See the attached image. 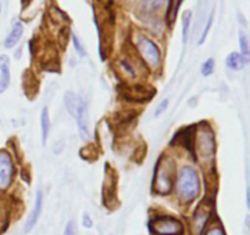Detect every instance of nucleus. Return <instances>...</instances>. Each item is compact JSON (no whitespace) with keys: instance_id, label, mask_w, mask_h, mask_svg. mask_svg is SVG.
<instances>
[{"instance_id":"obj_26","label":"nucleus","mask_w":250,"mask_h":235,"mask_svg":"<svg viewBox=\"0 0 250 235\" xmlns=\"http://www.w3.org/2000/svg\"><path fill=\"white\" fill-rule=\"evenodd\" d=\"M247 206H248L250 210V186H248V188H247Z\"/></svg>"},{"instance_id":"obj_4","label":"nucleus","mask_w":250,"mask_h":235,"mask_svg":"<svg viewBox=\"0 0 250 235\" xmlns=\"http://www.w3.org/2000/svg\"><path fill=\"white\" fill-rule=\"evenodd\" d=\"M150 229L154 235H183L185 227L180 219L171 215H156L151 219Z\"/></svg>"},{"instance_id":"obj_16","label":"nucleus","mask_w":250,"mask_h":235,"mask_svg":"<svg viewBox=\"0 0 250 235\" xmlns=\"http://www.w3.org/2000/svg\"><path fill=\"white\" fill-rule=\"evenodd\" d=\"M239 48H241V55L243 58L244 63L249 64L250 63V43H249V39L243 32L239 33Z\"/></svg>"},{"instance_id":"obj_15","label":"nucleus","mask_w":250,"mask_h":235,"mask_svg":"<svg viewBox=\"0 0 250 235\" xmlns=\"http://www.w3.org/2000/svg\"><path fill=\"white\" fill-rule=\"evenodd\" d=\"M193 11L192 10H186L182 15V41L183 43H187L188 37H189L190 24H192Z\"/></svg>"},{"instance_id":"obj_6","label":"nucleus","mask_w":250,"mask_h":235,"mask_svg":"<svg viewBox=\"0 0 250 235\" xmlns=\"http://www.w3.org/2000/svg\"><path fill=\"white\" fill-rule=\"evenodd\" d=\"M193 146L195 148V153L199 154L203 159H211L215 151L214 134L209 127H202V130L197 131V135L193 139Z\"/></svg>"},{"instance_id":"obj_27","label":"nucleus","mask_w":250,"mask_h":235,"mask_svg":"<svg viewBox=\"0 0 250 235\" xmlns=\"http://www.w3.org/2000/svg\"><path fill=\"white\" fill-rule=\"evenodd\" d=\"M26 1H28V0H22V4H26Z\"/></svg>"},{"instance_id":"obj_17","label":"nucleus","mask_w":250,"mask_h":235,"mask_svg":"<svg viewBox=\"0 0 250 235\" xmlns=\"http://www.w3.org/2000/svg\"><path fill=\"white\" fill-rule=\"evenodd\" d=\"M181 4H182V0H168L167 12H166V20L168 24H172L175 22Z\"/></svg>"},{"instance_id":"obj_28","label":"nucleus","mask_w":250,"mask_h":235,"mask_svg":"<svg viewBox=\"0 0 250 235\" xmlns=\"http://www.w3.org/2000/svg\"><path fill=\"white\" fill-rule=\"evenodd\" d=\"M0 12H1V6H0Z\"/></svg>"},{"instance_id":"obj_7","label":"nucleus","mask_w":250,"mask_h":235,"mask_svg":"<svg viewBox=\"0 0 250 235\" xmlns=\"http://www.w3.org/2000/svg\"><path fill=\"white\" fill-rule=\"evenodd\" d=\"M15 166L11 156L6 151H0V191L10 188L14 179Z\"/></svg>"},{"instance_id":"obj_1","label":"nucleus","mask_w":250,"mask_h":235,"mask_svg":"<svg viewBox=\"0 0 250 235\" xmlns=\"http://www.w3.org/2000/svg\"><path fill=\"white\" fill-rule=\"evenodd\" d=\"M173 191L178 201L185 205L194 202L202 192V181L198 169L190 164H183L175 174Z\"/></svg>"},{"instance_id":"obj_24","label":"nucleus","mask_w":250,"mask_h":235,"mask_svg":"<svg viewBox=\"0 0 250 235\" xmlns=\"http://www.w3.org/2000/svg\"><path fill=\"white\" fill-rule=\"evenodd\" d=\"M93 219L92 217H90V214L88 212H84L82 214V225L84 228H87V229H90V228H93Z\"/></svg>"},{"instance_id":"obj_18","label":"nucleus","mask_w":250,"mask_h":235,"mask_svg":"<svg viewBox=\"0 0 250 235\" xmlns=\"http://www.w3.org/2000/svg\"><path fill=\"white\" fill-rule=\"evenodd\" d=\"M215 71V59L214 58H209L202 64V68H200V72L204 77H209L214 73Z\"/></svg>"},{"instance_id":"obj_19","label":"nucleus","mask_w":250,"mask_h":235,"mask_svg":"<svg viewBox=\"0 0 250 235\" xmlns=\"http://www.w3.org/2000/svg\"><path fill=\"white\" fill-rule=\"evenodd\" d=\"M212 22H214V11H212L211 14L209 15V17H208V21H207V24H205V27H204V29H203L202 34H200V37H199V41H198V46H202V44L204 43L205 41H207V38H208V34H209L210 29H211Z\"/></svg>"},{"instance_id":"obj_12","label":"nucleus","mask_w":250,"mask_h":235,"mask_svg":"<svg viewBox=\"0 0 250 235\" xmlns=\"http://www.w3.org/2000/svg\"><path fill=\"white\" fill-rule=\"evenodd\" d=\"M49 132H50V115H49V108L44 107L41 113V136L43 146H45L48 141Z\"/></svg>"},{"instance_id":"obj_2","label":"nucleus","mask_w":250,"mask_h":235,"mask_svg":"<svg viewBox=\"0 0 250 235\" xmlns=\"http://www.w3.org/2000/svg\"><path fill=\"white\" fill-rule=\"evenodd\" d=\"M134 49L143 65L150 70L156 71L163 64V53L158 44L143 33H137L133 41Z\"/></svg>"},{"instance_id":"obj_10","label":"nucleus","mask_w":250,"mask_h":235,"mask_svg":"<svg viewBox=\"0 0 250 235\" xmlns=\"http://www.w3.org/2000/svg\"><path fill=\"white\" fill-rule=\"evenodd\" d=\"M23 24L21 21H16L12 24V28L10 31V33L7 34L6 38L4 41V47L7 49L14 48L15 46H17V43L21 39L22 34H23Z\"/></svg>"},{"instance_id":"obj_23","label":"nucleus","mask_w":250,"mask_h":235,"mask_svg":"<svg viewBox=\"0 0 250 235\" xmlns=\"http://www.w3.org/2000/svg\"><path fill=\"white\" fill-rule=\"evenodd\" d=\"M62 235H77V228H76V223L73 220H70L66 224Z\"/></svg>"},{"instance_id":"obj_22","label":"nucleus","mask_w":250,"mask_h":235,"mask_svg":"<svg viewBox=\"0 0 250 235\" xmlns=\"http://www.w3.org/2000/svg\"><path fill=\"white\" fill-rule=\"evenodd\" d=\"M168 104H170V100L167 98H164L163 100H160V103H158V105H156L155 112H154V118L161 117L167 110Z\"/></svg>"},{"instance_id":"obj_8","label":"nucleus","mask_w":250,"mask_h":235,"mask_svg":"<svg viewBox=\"0 0 250 235\" xmlns=\"http://www.w3.org/2000/svg\"><path fill=\"white\" fill-rule=\"evenodd\" d=\"M43 203H44L43 191L38 190L36 193V200H34V206L33 208H32V212L29 213L28 218H27L26 223H24V227H23L24 233H29L34 227H36V224L39 220V217H41L42 214Z\"/></svg>"},{"instance_id":"obj_14","label":"nucleus","mask_w":250,"mask_h":235,"mask_svg":"<svg viewBox=\"0 0 250 235\" xmlns=\"http://www.w3.org/2000/svg\"><path fill=\"white\" fill-rule=\"evenodd\" d=\"M226 66L233 71H239L246 66V63H244L241 54L237 53V51H232V53H229L227 55Z\"/></svg>"},{"instance_id":"obj_13","label":"nucleus","mask_w":250,"mask_h":235,"mask_svg":"<svg viewBox=\"0 0 250 235\" xmlns=\"http://www.w3.org/2000/svg\"><path fill=\"white\" fill-rule=\"evenodd\" d=\"M166 2H168V0H142L139 10L144 15H153L154 12H158Z\"/></svg>"},{"instance_id":"obj_11","label":"nucleus","mask_w":250,"mask_h":235,"mask_svg":"<svg viewBox=\"0 0 250 235\" xmlns=\"http://www.w3.org/2000/svg\"><path fill=\"white\" fill-rule=\"evenodd\" d=\"M209 219V211L207 210H197L193 215V232L195 235H202L203 229Z\"/></svg>"},{"instance_id":"obj_3","label":"nucleus","mask_w":250,"mask_h":235,"mask_svg":"<svg viewBox=\"0 0 250 235\" xmlns=\"http://www.w3.org/2000/svg\"><path fill=\"white\" fill-rule=\"evenodd\" d=\"M175 164L168 158H161L158 162L153 178V188L159 195H168L173 191L175 181Z\"/></svg>"},{"instance_id":"obj_5","label":"nucleus","mask_w":250,"mask_h":235,"mask_svg":"<svg viewBox=\"0 0 250 235\" xmlns=\"http://www.w3.org/2000/svg\"><path fill=\"white\" fill-rule=\"evenodd\" d=\"M71 117L76 120L80 132V137L84 142H89L92 134H90V118H89V108L87 102L80 95L76 108L71 113Z\"/></svg>"},{"instance_id":"obj_20","label":"nucleus","mask_w":250,"mask_h":235,"mask_svg":"<svg viewBox=\"0 0 250 235\" xmlns=\"http://www.w3.org/2000/svg\"><path fill=\"white\" fill-rule=\"evenodd\" d=\"M120 66H121L122 72L126 73L129 77H136V68H134L133 64L131 61H128L127 59H122L120 61Z\"/></svg>"},{"instance_id":"obj_9","label":"nucleus","mask_w":250,"mask_h":235,"mask_svg":"<svg viewBox=\"0 0 250 235\" xmlns=\"http://www.w3.org/2000/svg\"><path fill=\"white\" fill-rule=\"evenodd\" d=\"M10 81H11L10 58L2 54L0 55V93L5 92L9 88Z\"/></svg>"},{"instance_id":"obj_25","label":"nucleus","mask_w":250,"mask_h":235,"mask_svg":"<svg viewBox=\"0 0 250 235\" xmlns=\"http://www.w3.org/2000/svg\"><path fill=\"white\" fill-rule=\"evenodd\" d=\"M207 235H225V233H224V230H222V228L212 227V228H210L209 232L207 233Z\"/></svg>"},{"instance_id":"obj_21","label":"nucleus","mask_w":250,"mask_h":235,"mask_svg":"<svg viewBox=\"0 0 250 235\" xmlns=\"http://www.w3.org/2000/svg\"><path fill=\"white\" fill-rule=\"evenodd\" d=\"M71 39H72V44H73V48H75L76 53H77L81 58L85 56V49H84V47H83L81 39L78 38L75 33H71Z\"/></svg>"}]
</instances>
